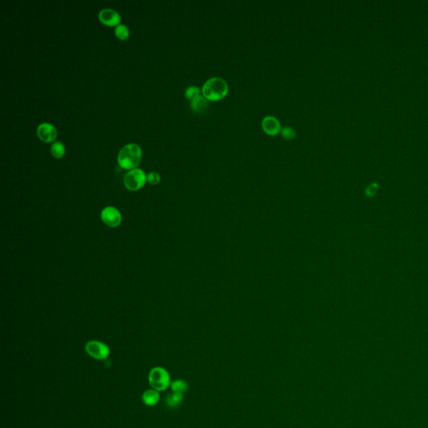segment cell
<instances>
[{
	"label": "cell",
	"mask_w": 428,
	"mask_h": 428,
	"mask_svg": "<svg viewBox=\"0 0 428 428\" xmlns=\"http://www.w3.org/2000/svg\"><path fill=\"white\" fill-rule=\"evenodd\" d=\"M143 151L140 145L131 143L123 146L119 151L117 161L118 164L125 170H133L138 168L142 161Z\"/></svg>",
	"instance_id": "6da1fadb"
},
{
	"label": "cell",
	"mask_w": 428,
	"mask_h": 428,
	"mask_svg": "<svg viewBox=\"0 0 428 428\" xmlns=\"http://www.w3.org/2000/svg\"><path fill=\"white\" fill-rule=\"evenodd\" d=\"M202 92L208 101L217 102L223 99L228 95V85L222 78L214 77L204 83Z\"/></svg>",
	"instance_id": "7a4b0ae2"
},
{
	"label": "cell",
	"mask_w": 428,
	"mask_h": 428,
	"mask_svg": "<svg viewBox=\"0 0 428 428\" xmlns=\"http://www.w3.org/2000/svg\"><path fill=\"white\" fill-rule=\"evenodd\" d=\"M149 384L151 388L157 392H163L171 387V377L165 368L154 367L151 369L148 376Z\"/></svg>",
	"instance_id": "3957f363"
},
{
	"label": "cell",
	"mask_w": 428,
	"mask_h": 428,
	"mask_svg": "<svg viewBox=\"0 0 428 428\" xmlns=\"http://www.w3.org/2000/svg\"><path fill=\"white\" fill-rule=\"evenodd\" d=\"M147 181V176L145 172L136 168L126 173L124 178V185L129 191H138L144 187L145 181Z\"/></svg>",
	"instance_id": "277c9868"
},
{
	"label": "cell",
	"mask_w": 428,
	"mask_h": 428,
	"mask_svg": "<svg viewBox=\"0 0 428 428\" xmlns=\"http://www.w3.org/2000/svg\"><path fill=\"white\" fill-rule=\"evenodd\" d=\"M85 352L94 359L104 360L110 355V349L107 345L99 340H91L85 345Z\"/></svg>",
	"instance_id": "5b68a950"
},
{
	"label": "cell",
	"mask_w": 428,
	"mask_h": 428,
	"mask_svg": "<svg viewBox=\"0 0 428 428\" xmlns=\"http://www.w3.org/2000/svg\"><path fill=\"white\" fill-rule=\"evenodd\" d=\"M101 218L106 225L110 228H116L121 225L122 222L121 212L112 206L107 207L102 210Z\"/></svg>",
	"instance_id": "8992f818"
},
{
	"label": "cell",
	"mask_w": 428,
	"mask_h": 428,
	"mask_svg": "<svg viewBox=\"0 0 428 428\" xmlns=\"http://www.w3.org/2000/svg\"><path fill=\"white\" fill-rule=\"evenodd\" d=\"M99 20L103 25L109 27H117L121 25V17L117 12L111 8H105L100 12Z\"/></svg>",
	"instance_id": "52a82bcc"
},
{
	"label": "cell",
	"mask_w": 428,
	"mask_h": 428,
	"mask_svg": "<svg viewBox=\"0 0 428 428\" xmlns=\"http://www.w3.org/2000/svg\"><path fill=\"white\" fill-rule=\"evenodd\" d=\"M37 135L43 143H53L57 138V131L50 123H42L38 126Z\"/></svg>",
	"instance_id": "ba28073f"
},
{
	"label": "cell",
	"mask_w": 428,
	"mask_h": 428,
	"mask_svg": "<svg viewBox=\"0 0 428 428\" xmlns=\"http://www.w3.org/2000/svg\"><path fill=\"white\" fill-rule=\"evenodd\" d=\"M262 128L267 135L272 136V137L276 136L278 133L281 132V130H282L279 120L275 118V116H271V115H268L263 119Z\"/></svg>",
	"instance_id": "9c48e42d"
},
{
	"label": "cell",
	"mask_w": 428,
	"mask_h": 428,
	"mask_svg": "<svg viewBox=\"0 0 428 428\" xmlns=\"http://www.w3.org/2000/svg\"><path fill=\"white\" fill-rule=\"evenodd\" d=\"M160 400V395L158 392L154 389H149L143 393V401L148 406H153L158 403Z\"/></svg>",
	"instance_id": "30bf717a"
},
{
	"label": "cell",
	"mask_w": 428,
	"mask_h": 428,
	"mask_svg": "<svg viewBox=\"0 0 428 428\" xmlns=\"http://www.w3.org/2000/svg\"><path fill=\"white\" fill-rule=\"evenodd\" d=\"M209 106L208 100L203 96L196 97L195 99L191 101V108L193 111L197 113H203L206 110Z\"/></svg>",
	"instance_id": "8fae6325"
},
{
	"label": "cell",
	"mask_w": 428,
	"mask_h": 428,
	"mask_svg": "<svg viewBox=\"0 0 428 428\" xmlns=\"http://www.w3.org/2000/svg\"><path fill=\"white\" fill-rule=\"evenodd\" d=\"M184 395L182 393L174 392L171 393L166 398V403L170 408H176L181 405L183 401Z\"/></svg>",
	"instance_id": "7c38bea8"
},
{
	"label": "cell",
	"mask_w": 428,
	"mask_h": 428,
	"mask_svg": "<svg viewBox=\"0 0 428 428\" xmlns=\"http://www.w3.org/2000/svg\"><path fill=\"white\" fill-rule=\"evenodd\" d=\"M171 389L174 392L184 393L188 390V384L182 379H177L171 383Z\"/></svg>",
	"instance_id": "4fadbf2b"
},
{
	"label": "cell",
	"mask_w": 428,
	"mask_h": 428,
	"mask_svg": "<svg viewBox=\"0 0 428 428\" xmlns=\"http://www.w3.org/2000/svg\"><path fill=\"white\" fill-rule=\"evenodd\" d=\"M50 152H51V155H52L53 157L57 158V159H60V158H62L65 156V154H66V147H65L63 143H61V142H55L51 145Z\"/></svg>",
	"instance_id": "5bb4252c"
},
{
	"label": "cell",
	"mask_w": 428,
	"mask_h": 428,
	"mask_svg": "<svg viewBox=\"0 0 428 428\" xmlns=\"http://www.w3.org/2000/svg\"><path fill=\"white\" fill-rule=\"evenodd\" d=\"M115 35L119 39L126 40L130 37V31L125 25H120L115 27Z\"/></svg>",
	"instance_id": "9a60e30c"
},
{
	"label": "cell",
	"mask_w": 428,
	"mask_h": 428,
	"mask_svg": "<svg viewBox=\"0 0 428 428\" xmlns=\"http://www.w3.org/2000/svg\"><path fill=\"white\" fill-rule=\"evenodd\" d=\"M200 89L197 86H189L185 91V96L187 99L192 101L195 99L196 97L200 96Z\"/></svg>",
	"instance_id": "2e32d148"
},
{
	"label": "cell",
	"mask_w": 428,
	"mask_h": 428,
	"mask_svg": "<svg viewBox=\"0 0 428 428\" xmlns=\"http://www.w3.org/2000/svg\"><path fill=\"white\" fill-rule=\"evenodd\" d=\"M281 135L287 140H293L295 138V132L290 126H285L281 130Z\"/></svg>",
	"instance_id": "e0dca14e"
},
{
	"label": "cell",
	"mask_w": 428,
	"mask_h": 428,
	"mask_svg": "<svg viewBox=\"0 0 428 428\" xmlns=\"http://www.w3.org/2000/svg\"><path fill=\"white\" fill-rule=\"evenodd\" d=\"M161 181V177L157 172H151L147 175V181L151 185H157Z\"/></svg>",
	"instance_id": "ac0fdd59"
}]
</instances>
